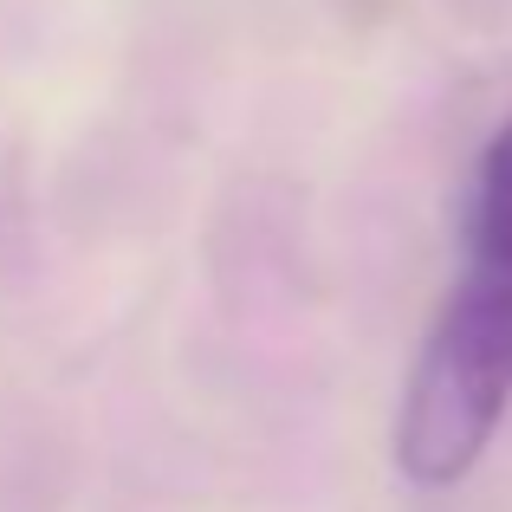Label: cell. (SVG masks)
Segmentation results:
<instances>
[{
	"mask_svg": "<svg viewBox=\"0 0 512 512\" xmlns=\"http://www.w3.org/2000/svg\"><path fill=\"white\" fill-rule=\"evenodd\" d=\"M512 396V273H480L448 299L402 389L396 461L415 487L474 474Z\"/></svg>",
	"mask_w": 512,
	"mask_h": 512,
	"instance_id": "6da1fadb",
	"label": "cell"
},
{
	"mask_svg": "<svg viewBox=\"0 0 512 512\" xmlns=\"http://www.w3.org/2000/svg\"><path fill=\"white\" fill-rule=\"evenodd\" d=\"M467 247L480 273H512V124L493 130L474 175V208H467Z\"/></svg>",
	"mask_w": 512,
	"mask_h": 512,
	"instance_id": "7a4b0ae2",
	"label": "cell"
}]
</instances>
